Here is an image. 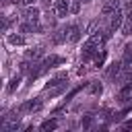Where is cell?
Here are the masks:
<instances>
[{"instance_id":"cell-23","label":"cell","mask_w":132,"mask_h":132,"mask_svg":"<svg viewBox=\"0 0 132 132\" xmlns=\"http://www.w3.org/2000/svg\"><path fill=\"white\" fill-rule=\"evenodd\" d=\"M80 2H91V0H80Z\"/></svg>"},{"instance_id":"cell-19","label":"cell","mask_w":132,"mask_h":132,"mask_svg":"<svg viewBox=\"0 0 132 132\" xmlns=\"http://www.w3.org/2000/svg\"><path fill=\"white\" fill-rule=\"evenodd\" d=\"M89 91H91L93 95H101V91H103V87H101V82H93V85L89 87Z\"/></svg>"},{"instance_id":"cell-20","label":"cell","mask_w":132,"mask_h":132,"mask_svg":"<svg viewBox=\"0 0 132 132\" xmlns=\"http://www.w3.org/2000/svg\"><path fill=\"white\" fill-rule=\"evenodd\" d=\"M80 126H82V128H91V126H93V116H85L82 122H80Z\"/></svg>"},{"instance_id":"cell-17","label":"cell","mask_w":132,"mask_h":132,"mask_svg":"<svg viewBox=\"0 0 132 132\" xmlns=\"http://www.w3.org/2000/svg\"><path fill=\"white\" fill-rule=\"evenodd\" d=\"M103 62H105V50L101 47V52H97V54H95V58H93V64H95V66L99 68V66H101Z\"/></svg>"},{"instance_id":"cell-5","label":"cell","mask_w":132,"mask_h":132,"mask_svg":"<svg viewBox=\"0 0 132 132\" xmlns=\"http://www.w3.org/2000/svg\"><path fill=\"white\" fill-rule=\"evenodd\" d=\"M43 54H45V47H43V45H33L31 50H27V52H25V58L35 62V60H39Z\"/></svg>"},{"instance_id":"cell-6","label":"cell","mask_w":132,"mask_h":132,"mask_svg":"<svg viewBox=\"0 0 132 132\" xmlns=\"http://www.w3.org/2000/svg\"><path fill=\"white\" fill-rule=\"evenodd\" d=\"M120 8V0H105L103 6H101V14L103 16H109L111 12H116Z\"/></svg>"},{"instance_id":"cell-2","label":"cell","mask_w":132,"mask_h":132,"mask_svg":"<svg viewBox=\"0 0 132 132\" xmlns=\"http://www.w3.org/2000/svg\"><path fill=\"white\" fill-rule=\"evenodd\" d=\"M52 10L56 12L58 19H64V16H68V12H70V2H68V0H54Z\"/></svg>"},{"instance_id":"cell-18","label":"cell","mask_w":132,"mask_h":132,"mask_svg":"<svg viewBox=\"0 0 132 132\" xmlns=\"http://www.w3.org/2000/svg\"><path fill=\"white\" fill-rule=\"evenodd\" d=\"M19 82H21V76H14V78L10 80V85H8V89H6V91H8V93H14V91L19 89Z\"/></svg>"},{"instance_id":"cell-10","label":"cell","mask_w":132,"mask_h":132,"mask_svg":"<svg viewBox=\"0 0 132 132\" xmlns=\"http://www.w3.org/2000/svg\"><path fill=\"white\" fill-rule=\"evenodd\" d=\"M122 64H124V68H126V70H132V45H126V47H124Z\"/></svg>"},{"instance_id":"cell-22","label":"cell","mask_w":132,"mask_h":132,"mask_svg":"<svg viewBox=\"0 0 132 132\" xmlns=\"http://www.w3.org/2000/svg\"><path fill=\"white\" fill-rule=\"evenodd\" d=\"M16 2H19V4H23V6H31L35 0H16Z\"/></svg>"},{"instance_id":"cell-21","label":"cell","mask_w":132,"mask_h":132,"mask_svg":"<svg viewBox=\"0 0 132 132\" xmlns=\"http://www.w3.org/2000/svg\"><path fill=\"white\" fill-rule=\"evenodd\" d=\"M78 10H80V0H72V2H70V12L76 14Z\"/></svg>"},{"instance_id":"cell-8","label":"cell","mask_w":132,"mask_h":132,"mask_svg":"<svg viewBox=\"0 0 132 132\" xmlns=\"http://www.w3.org/2000/svg\"><path fill=\"white\" fill-rule=\"evenodd\" d=\"M130 97H132V82H124V87L118 91V101L126 103Z\"/></svg>"},{"instance_id":"cell-15","label":"cell","mask_w":132,"mask_h":132,"mask_svg":"<svg viewBox=\"0 0 132 132\" xmlns=\"http://www.w3.org/2000/svg\"><path fill=\"white\" fill-rule=\"evenodd\" d=\"M56 21H58V16H56V12L52 10H47L45 14H43V23H45V27H56Z\"/></svg>"},{"instance_id":"cell-7","label":"cell","mask_w":132,"mask_h":132,"mask_svg":"<svg viewBox=\"0 0 132 132\" xmlns=\"http://www.w3.org/2000/svg\"><path fill=\"white\" fill-rule=\"evenodd\" d=\"M122 70H124V64H122V60H120V62H111L105 74H107V78H118V76L122 74Z\"/></svg>"},{"instance_id":"cell-14","label":"cell","mask_w":132,"mask_h":132,"mask_svg":"<svg viewBox=\"0 0 132 132\" xmlns=\"http://www.w3.org/2000/svg\"><path fill=\"white\" fill-rule=\"evenodd\" d=\"M6 41H8L10 45H25V35H23V33H8Z\"/></svg>"},{"instance_id":"cell-13","label":"cell","mask_w":132,"mask_h":132,"mask_svg":"<svg viewBox=\"0 0 132 132\" xmlns=\"http://www.w3.org/2000/svg\"><path fill=\"white\" fill-rule=\"evenodd\" d=\"M80 35H82V29H80L78 25H70V29H68V41L76 43V41L80 39Z\"/></svg>"},{"instance_id":"cell-12","label":"cell","mask_w":132,"mask_h":132,"mask_svg":"<svg viewBox=\"0 0 132 132\" xmlns=\"http://www.w3.org/2000/svg\"><path fill=\"white\" fill-rule=\"evenodd\" d=\"M122 35H132V12H126V16H124V23H122Z\"/></svg>"},{"instance_id":"cell-16","label":"cell","mask_w":132,"mask_h":132,"mask_svg":"<svg viewBox=\"0 0 132 132\" xmlns=\"http://www.w3.org/2000/svg\"><path fill=\"white\" fill-rule=\"evenodd\" d=\"M39 128H41L43 132H47V130H56V128H58V120H56V118H52V120H45V122H43Z\"/></svg>"},{"instance_id":"cell-4","label":"cell","mask_w":132,"mask_h":132,"mask_svg":"<svg viewBox=\"0 0 132 132\" xmlns=\"http://www.w3.org/2000/svg\"><path fill=\"white\" fill-rule=\"evenodd\" d=\"M68 29H70V25H66V27H62V29H58V31H54L52 33V43L54 45H60V43H64V41H68Z\"/></svg>"},{"instance_id":"cell-1","label":"cell","mask_w":132,"mask_h":132,"mask_svg":"<svg viewBox=\"0 0 132 132\" xmlns=\"http://www.w3.org/2000/svg\"><path fill=\"white\" fill-rule=\"evenodd\" d=\"M41 105H43V101L37 97V99H29V101H25L16 111H19V113H35V111L41 109Z\"/></svg>"},{"instance_id":"cell-9","label":"cell","mask_w":132,"mask_h":132,"mask_svg":"<svg viewBox=\"0 0 132 132\" xmlns=\"http://www.w3.org/2000/svg\"><path fill=\"white\" fill-rule=\"evenodd\" d=\"M66 80H68V74H66V72H60V74H56V76H54V78H52V80L45 85V89H54V87H60V85H64Z\"/></svg>"},{"instance_id":"cell-11","label":"cell","mask_w":132,"mask_h":132,"mask_svg":"<svg viewBox=\"0 0 132 132\" xmlns=\"http://www.w3.org/2000/svg\"><path fill=\"white\" fill-rule=\"evenodd\" d=\"M60 64H64V58L62 56H56V54H52V56H47L43 60V66L45 68H54V66H60Z\"/></svg>"},{"instance_id":"cell-3","label":"cell","mask_w":132,"mask_h":132,"mask_svg":"<svg viewBox=\"0 0 132 132\" xmlns=\"http://www.w3.org/2000/svg\"><path fill=\"white\" fill-rule=\"evenodd\" d=\"M23 19L25 21H29V23H39V19H41V12H39V8L37 6H27L25 10H23Z\"/></svg>"}]
</instances>
